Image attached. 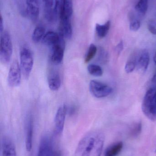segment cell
Listing matches in <instances>:
<instances>
[{
	"mask_svg": "<svg viewBox=\"0 0 156 156\" xmlns=\"http://www.w3.org/2000/svg\"><path fill=\"white\" fill-rule=\"evenodd\" d=\"M104 141L102 134L89 133L80 141L74 156H100Z\"/></svg>",
	"mask_w": 156,
	"mask_h": 156,
	"instance_id": "6da1fadb",
	"label": "cell"
},
{
	"mask_svg": "<svg viewBox=\"0 0 156 156\" xmlns=\"http://www.w3.org/2000/svg\"><path fill=\"white\" fill-rule=\"evenodd\" d=\"M156 87L150 88L145 95L142 104L144 114L152 121H156Z\"/></svg>",
	"mask_w": 156,
	"mask_h": 156,
	"instance_id": "7a4b0ae2",
	"label": "cell"
},
{
	"mask_svg": "<svg viewBox=\"0 0 156 156\" xmlns=\"http://www.w3.org/2000/svg\"><path fill=\"white\" fill-rule=\"evenodd\" d=\"M0 42V60L3 64L10 62L13 54V47L11 37L8 32L1 33Z\"/></svg>",
	"mask_w": 156,
	"mask_h": 156,
	"instance_id": "3957f363",
	"label": "cell"
},
{
	"mask_svg": "<svg viewBox=\"0 0 156 156\" xmlns=\"http://www.w3.org/2000/svg\"><path fill=\"white\" fill-rule=\"evenodd\" d=\"M20 67L25 79H28L33 69L34 59L30 50L24 47L20 50Z\"/></svg>",
	"mask_w": 156,
	"mask_h": 156,
	"instance_id": "277c9868",
	"label": "cell"
},
{
	"mask_svg": "<svg viewBox=\"0 0 156 156\" xmlns=\"http://www.w3.org/2000/svg\"><path fill=\"white\" fill-rule=\"evenodd\" d=\"M89 90L94 97L102 98L110 95L112 92L113 89L105 83L95 80H92L89 83Z\"/></svg>",
	"mask_w": 156,
	"mask_h": 156,
	"instance_id": "5b68a950",
	"label": "cell"
},
{
	"mask_svg": "<svg viewBox=\"0 0 156 156\" xmlns=\"http://www.w3.org/2000/svg\"><path fill=\"white\" fill-rule=\"evenodd\" d=\"M21 67L16 60L12 63L8 76V84L10 87H16L19 86L21 81Z\"/></svg>",
	"mask_w": 156,
	"mask_h": 156,
	"instance_id": "8992f818",
	"label": "cell"
},
{
	"mask_svg": "<svg viewBox=\"0 0 156 156\" xmlns=\"http://www.w3.org/2000/svg\"><path fill=\"white\" fill-rule=\"evenodd\" d=\"M67 112V109L65 105H61L57 111L55 118V130L56 134H60L63 132Z\"/></svg>",
	"mask_w": 156,
	"mask_h": 156,
	"instance_id": "52a82bcc",
	"label": "cell"
},
{
	"mask_svg": "<svg viewBox=\"0 0 156 156\" xmlns=\"http://www.w3.org/2000/svg\"><path fill=\"white\" fill-rule=\"evenodd\" d=\"M42 41L44 45L51 48L59 44H65L64 37L59 33L52 31H49L45 34Z\"/></svg>",
	"mask_w": 156,
	"mask_h": 156,
	"instance_id": "ba28073f",
	"label": "cell"
},
{
	"mask_svg": "<svg viewBox=\"0 0 156 156\" xmlns=\"http://www.w3.org/2000/svg\"><path fill=\"white\" fill-rule=\"evenodd\" d=\"M27 16L33 22H35L38 19L39 7L38 0H27Z\"/></svg>",
	"mask_w": 156,
	"mask_h": 156,
	"instance_id": "9c48e42d",
	"label": "cell"
},
{
	"mask_svg": "<svg viewBox=\"0 0 156 156\" xmlns=\"http://www.w3.org/2000/svg\"><path fill=\"white\" fill-rule=\"evenodd\" d=\"M58 31L59 34L63 36L64 38L71 39L72 36V28L71 19L62 18L60 19Z\"/></svg>",
	"mask_w": 156,
	"mask_h": 156,
	"instance_id": "30bf717a",
	"label": "cell"
},
{
	"mask_svg": "<svg viewBox=\"0 0 156 156\" xmlns=\"http://www.w3.org/2000/svg\"><path fill=\"white\" fill-rule=\"evenodd\" d=\"M65 47V44H59L51 48V60L55 65H59L62 62L64 58Z\"/></svg>",
	"mask_w": 156,
	"mask_h": 156,
	"instance_id": "8fae6325",
	"label": "cell"
},
{
	"mask_svg": "<svg viewBox=\"0 0 156 156\" xmlns=\"http://www.w3.org/2000/svg\"><path fill=\"white\" fill-rule=\"evenodd\" d=\"M33 123L31 116H29L27 120L26 124V148L27 152L32 150L33 143Z\"/></svg>",
	"mask_w": 156,
	"mask_h": 156,
	"instance_id": "7c38bea8",
	"label": "cell"
},
{
	"mask_svg": "<svg viewBox=\"0 0 156 156\" xmlns=\"http://www.w3.org/2000/svg\"><path fill=\"white\" fill-rule=\"evenodd\" d=\"M2 156H16L15 146L13 141L8 137L3 139L2 142Z\"/></svg>",
	"mask_w": 156,
	"mask_h": 156,
	"instance_id": "4fadbf2b",
	"label": "cell"
},
{
	"mask_svg": "<svg viewBox=\"0 0 156 156\" xmlns=\"http://www.w3.org/2000/svg\"><path fill=\"white\" fill-rule=\"evenodd\" d=\"M48 83L51 90H58L61 86V79L58 73L51 71L48 76Z\"/></svg>",
	"mask_w": 156,
	"mask_h": 156,
	"instance_id": "5bb4252c",
	"label": "cell"
},
{
	"mask_svg": "<svg viewBox=\"0 0 156 156\" xmlns=\"http://www.w3.org/2000/svg\"><path fill=\"white\" fill-rule=\"evenodd\" d=\"M150 62V56L147 50H144L141 53L137 62L138 69L141 72L144 73L148 68Z\"/></svg>",
	"mask_w": 156,
	"mask_h": 156,
	"instance_id": "9a60e30c",
	"label": "cell"
},
{
	"mask_svg": "<svg viewBox=\"0 0 156 156\" xmlns=\"http://www.w3.org/2000/svg\"><path fill=\"white\" fill-rule=\"evenodd\" d=\"M73 13L72 0H65L60 19L62 18L71 19Z\"/></svg>",
	"mask_w": 156,
	"mask_h": 156,
	"instance_id": "2e32d148",
	"label": "cell"
},
{
	"mask_svg": "<svg viewBox=\"0 0 156 156\" xmlns=\"http://www.w3.org/2000/svg\"><path fill=\"white\" fill-rule=\"evenodd\" d=\"M123 146V144L122 142L112 145L106 149L104 156H117L122 151Z\"/></svg>",
	"mask_w": 156,
	"mask_h": 156,
	"instance_id": "e0dca14e",
	"label": "cell"
},
{
	"mask_svg": "<svg viewBox=\"0 0 156 156\" xmlns=\"http://www.w3.org/2000/svg\"><path fill=\"white\" fill-rule=\"evenodd\" d=\"M111 27V22L107 21L105 24L103 25L96 24V32L97 35L100 38H103L107 35V34L110 30Z\"/></svg>",
	"mask_w": 156,
	"mask_h": 156,
	"instance_id": "ac0fdd59",
	"label": "cell"
},
{
	"mask_svg": "<svg viewBox=\"0 0 156 156\" xmlns=\"http://www.w3.org/2000/svg\"><path fill=\"white\" fill-rule=\"evenodd\" d=\"M45 29L44 27L38 26L37 27L33 32L32 34V40L34 43H38L43 39L45 35Z\"/></svg>",
	"mask_w": 156,
	"mask_h": 156,
	"instance_id": "d6986e66",
	"label": "cell"
},
{
	"mask_svg": "<svg viewBox=\"0 0 156 156\" xmlns=\"http://www.w3.org/2000/svg\"><path fill=\"white\" fill-rule=\"evenodd\" d=\"M44 16L46 20L50 23H55L59 18L55 9L52 7H45Z\"/></svg>",
	"mask_w": 156,
	"mask_h": 156,
	"instance_id": "ffe728a7",
	"label": "cell"
},
{
	"mask_svg": "<svg viewBox=\"0 0 156 156\" xmlns=\"http://www.w3.org/2000/svg\"><path fill=\"white\" fill-rule=\"evenodd\" d=\"M88 70L91 75L94 76H101L103 74V71L101 67L95 64H90L88 66Z\"/></svg>",
	"mask_w": 156,
	"mask_h": 156,
	"instance_id": "44dd1931",
	"label": "cell"
},
{
	"mask_svg": "<svg viewBox=\"0 0 156 156\" xmlns=\"http://www.w3.org/2000/svg\"><path fill=\"white\" fill-rule=\"evenodd\" d=\"M97 51V47L94 44H91L85 55V58H84L85 63H88L90 62L95 56Z\"/></svg>",
	"mask_w": 156,
	"mask_h": 156,
	"instance_id": "7402d4cb",
	"label": "cell"
},
{
	"mask_svg": "<svg viewBox=\"0 0 156 156\" xmlns=\"http://www.w3.org/2000/svg\"><path fill=\"white\" fill-rule=\"evenodd\" d=\"M135 9L139 13L145 14L148 9V0H139L136 5Z\"/></svg>",
	"mask_w": 156,
	"mask_h": 156,
	"instance_id": "603a6c76",
	"label": "cell"
},
{
	"mask_svg": "<svg viewBox=\"0 0 156 156\" xmlns=\"http://www.w3.org/2000/svg\"><path fill=\"white\" fill-rule=\"evenodd\" d=\"M38 156H53L52 148L48 146H43L38 148Z\"/></svg>",
	"mask_w": 156,
	"mask_h": 156,
	"instance_id": "cb8c5ba5",
	"label": "cell"
},
{
	"mask_svg": "<svg viewBox=\"0 0 156 156\" xmlns=\"http://www.w3.org/2000/svg\"><path fill=\"white\" fill-rule=\"evenodd\" d=\"M64 2L65 0H55V5L54 8L59 19L62 12Z\"/></svg>",
	"mask_w": 156,
	"mask_h": 156,
	"instance_id": "d4e9b609",
	"label": "cell"
},
{
	"mask_svg": "<svg viewBox=\"0 0 156 156\" xmlns=\"http://www.w3.org/2000/svg\"><path fill=\"white\" fill-rule=\"evenodd\" d=\"M136 67V63L133 61H128L125 66V71L126 73L129 74L132 73Z\"/></svg>",
	"mask_w": 156,
	"mask_h": 156,
	"instance_id": "484cf974",
	"label": "cell"
},
{
	"mask_svg": "<svg viewBox=\"0 0 156 156\" xmlns=\"http://www.w3.org/2000/svg\"><path fill=\"white\" fill-rule=\"evenodd\" d=\"M141 26V23L138 20H134L131 22L130 24V29L132 31H138Z\"/></svg>",
	"mask_w": 156,
	"mask_h": 156,
	"instance_id": "4316f807",
	"label": "cell"
},
{
	"mask_svg": "<svg viewBox=\"0 0 156 156\" xmlns=\"http://www.w3.org/2000/svg\"><path fill=\"white\" fill-rule=\"evenodd\" d=\"M142 128V123L141 122L136 123L133 127L132 129V133L134 136L138 135L141 133Z\"/></svg>",
	"mask_w": 156,
	"mask_h": 156,
	"instance_id": "83f0119b",
	"label": "cell"
},
{
	"mask_svg": "<svg viewBox=\"0 0 156 156\" xmlns=\"http://www.w3.org/2000/svg\"><path fill=\"white\" fill-rule=\"evenodd\" d=\"M124 45L122 41H121L115 48V51L117 55H119L123 50Z\"/></svg>",
	"mask_w": 156,
	"mask_h": 156,
	"instance_id": "f1b7e54d",
	"label": "cell"
},
{
	"mask_svg": "<svg viewBox=\"0 0 156 156\" xmlns=\"http://www.w3.org/2000/svg\"><path fill=\"white\" fill-rule=\"evenodd\" d=\"M147 28L150 33L156 35V28L153 24L149 23L147 25Z\"/></svg>",
	"mask_w": 156,
	"mask_h": 156,
	"instance_id": "f546056e",
	"label": "cell"
},
{
	"mask_svg": "<svg viewBox=\"0 0 156 156\" xmlns=\"http://www.w3.org/2000/svg\"><path fill=\"white\" fill-rule=\"evenodd\" d=\"M45 7H52L54 3L53 0H43Z\"/></svg>",
	"mask_w": 156,
	"mask_h": 156,
	"instance_id": "4dcf8cb0",
	"label": "cell"
},
{
	"mask_svg": "<svg viewBox=\"0 0 156 156\" xmlns=\"http://www.w3.org/2000/svg\"><path fill=\"white\" fill-rule=\"evenodd\" d=\"M3 18L2 16L0 17V32L1 33L3 32Z\"/></svg>",
	"mask_w": 156,
	"mask_h": 156,
	"instance_id": "1f68e13d",
	"label": "cell"
},
{
	"mask_svg": "<svg viewBox=\"0 0 156 156\" xmlns=\"http://www.w3.org/2000/svg\"><path fill=\"white\" fill-rule=\"evenodd\" d=\"M152 81L153 82H156V71L152 78Z\"/></svg>",
	"mask_w": 156,
	"mask_h": 156,
	"instance_id": "d6a6232c",
	"label": "cell"
},
{
	"mask_svg": "<svg viewBox=\"0 0 156 156\" xmlns=\"http://www.w3.org/2000/svg\"><path fill=\"white\" fill-rule=\"evenodd\" d=\"M154 61L155 63L156 64V52L154 57Z\"/></svg>",
	"mask_w": 156,
	"mask_h": 156,
	"instance_id": "836d02e7",
	"label": "cell"
},
{
	"mask_svg": "<svg viewBox=\"0 0 156 156\" xmlns=\"http://www.w3.org/2000/svg\"><path fill=\"white\" fill-rule=\"evenodd\" d=\"M56 156H60L59 155H57Z\"/></svg>",
	"mask_w": 156,
	"mask_h": 156,
	"instance_id": "e575fe53",
	"label": "cell"
},
{
	"mask_svg": "<svg viewBox=\"0 0 156 156\" xmlns=\"http://www.w3.org/2000/svg\"><path fill=\"white\" fill-rule=\"evenodd\" d=\"M155 152H156V151H155Z\"/></svg>",
	"mask_w": 156,
	"mask_h": 156,
	"instance_id": "d590c367",
	"label": "cell"
},
{
	"mask_svg": "<svg viewBox=\"0 0 156 156\" xmlns=\"http://www.w3.org/2000/svg\"></svg>",
	"mask_w": 156,
	"mask_h": 156,
	"instance_id": "8d00e7d4",
	"label": "cell"
}]
</instances>
